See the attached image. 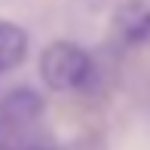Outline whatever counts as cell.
I'll list each match as a JSON object with an SVG mask.
<instances>
[{
    "instance_id": "1",
    "label": "cell",
    "mask_w": 150,
    "mask_h": 150,
    "mask_svg": "<svg viewBox=\"0 0 150 150\" xmlns=\"http://www.w3.org/2000/svg\"><path fill=\"white\" fill-rule=\"evenodd\" d=\"M92 74V58L83 46L71 40H55L40 55V77L52 92H74L86 86Z\"/></svg>"
},
{
    "instance_id": "2",
    "label": "cell",
    "mask_w": 150,
    "mask_h": 150,
    "mask_svg": "<svg viewBox=\"0 0 150 150\" xmlns=\"http://www.w3.org/2000/svg\"><path fill=\"white\" fill-rule=\"evenodd\" d=\"M43 107H46V101L37 89L18 86V89L6 92L0 98V120L9 122V126H28V122H34L43 113Z\"/></svg>"
},
{
    "instance_id": "3",
    "label": "cell",
    "mask_w": 150,
    "mask_h": 150,
    "mask_svg": "<svg viewBox=\"0 0 150 150\" xmlns=\"http://www.w3.org/2000/svg\"><path fill=\"white\" fill-rule=\"evenodd\" d=\"M117 31L126 43L150 40V3L147 0H126L117 9Z\"/></svg>"
},
{
    "instance_id": "4",
    "label": "cell",
    "mask_w": 150,
    "mask_h": 150,
    "mask_svg": "<svg viewBox=\"0 0 150 150\" xmlns=\"http://www.w3.org/2000/svg\"><path fill=\"white\" fill-rule=\"evenodd\" d=\"M28 52V34L12 22H0V77L22 64Z\"/></svg>"
},
{
    "instance_id": "5",
    "label": "cell",
    "mask_w": 150,
    "mask_h": 150,
    "mask_svg": "<svg viewBox=\"0 0 150 150\" xmlns=\"http://www.w3.org/2000/svg\"><path fill=\"white\" fill-rule=\"evenodd\" d=\"M31 150H46V147H31Z\"/></svg>"
}]
</instances>
